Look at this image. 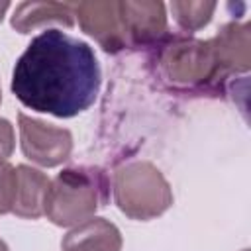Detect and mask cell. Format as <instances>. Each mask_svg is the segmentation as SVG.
Returning a JSON list of instances; mask_svg holds the SVG:
<instances>
[{
	"label": "cell",
	"instance_id": "e0dca14e",
	"mask_svg": "<svg viewBox=\"0 0 251 251\" xmlns=\"http://www.w3.org/2000/svg\"><path fill=\"white\" fill-rule=\"evenodd\" d=\"M0 102H2V88H0Z\"/></svg>",
	"mask_w": 251,
	"mask_h": 251
},
{
	"label": "cell",
	"instance_id": "ba28073f",
	"mask_svg": "<svg viewBox=\"0 0 251 251\" xmlns=\"http://www.w3.org/2000/svg\"><path fill=\"white\" fill-rule=\"evenodd\" d=\"M218 71L227 73H245L249 69V25L247 24H227L220 33L210 39Z\"/></svg>",
	"mask_w": 251,
	"mask_h": 251
},
{
	"label": "cell",
	"instance_id": "8992f818",
	"mask_svg": "<svg viewBox=\"0 0 251 251\" xmlns=\"http://www.w3.org/2000/svg\"><path fill=\"white\" fill-rule=\"evenodd\" d=\"M82 31L94 37L106 51L116 53L129 45L120 2H78L73 4Z\"/></svg>",
	"mask_w": 251,
	"mask_h": 251
},
{
	"label": "cell",
	"instance_id": "6da1fadb",
	"mask_svg": "<svg viewBox=\"0 0 251 251\" xmlns=\"http://www.w3.org/2000/svg\"><path fill=\"white\" fill-rule=\"evenodd\" d=\"M100 90V65L92 47L61 29H45L16 61L12 92L43 114L73 118L90 108Z\"/></svg>",
	"mask_w": 251,
	"mask_h": 251
},
{
	"label": "cell",
	"instance_id": "52a82bcc",
	"mask_svg": "<svg viewBox=\"0 0 251 251\" xmlns=\"http://www.w3.org/2000/svg\"><path fill=\"white\" fill-rule=\"evenodd\" d=\"M124 27L129 45H143L159 39L167 31L165 4L161 2H120Z\"/></svg>",
	"mask_w": 251,
	"mask_h": 251
},
{
	"label": "cell",
	"instance_id": "30bf717a",
	"mask_svg": "<svg viewBox=\"0 0 251 251\" xmlns=\"http://www.w3.org/2000/svg\"><path fill=\"white\" fill-rule=\"evenodd\" d=\"M47 24H59L65 27H73V24H75L73 4L22 2V4H18V8L12 16V25L20 33H29L37 27H45Z\"/></svg>",
	"mask_w": 251,
	"mask_h": 251
},
{
	"label": "cell",
	"instance_id": "277c9868",
	"mask_svg": "<svg viewBox=\"0 0 251 251\" xmlns=\"http://www.w3.org/2000/svg\"><path fill=\"white\" fill-rule=\"evenodd\" d=\"M161 67L167 78L182 86L204 84L220 73L212 43L200 39H176L169 43L163 49Z\"/></svg>",
	"mask_w": 251,
	"mask_h": 251
},
{
	"label": "cell",
	"instance_id": "7a4b0ae2",
	"mask_svg": "<svg viewBox=\"0 0 251 251\" xmlns=\"http://www.w3.org/2000/svg\"><path fill=\"white\" fill-rule=\"evenodd\" d=\"M106 176L98 169H65L53 180L43 202V214L55 226L75 227L90 218L106 200Z\"/></svg>",
	"mask_w": 251,
	"mask_h": 251
},
{
	"label": "cell",
	"instance_id": "2e32d148",
	"mask_svg": "<svg viewBox=\"0 0 251 251\" xmlns=\"http://www.w3.org/2000/svg\"><path fill=\"white\" fill-rule=\"evenodd\" d=\"M0 251H8V245H6L2 239H0Z\"/></svg>",
	"mask_w": 251,
	"mask_h": 251
},
{
	"label": "cell",
	"instance_id": "9a60e30c",
	"mask_svg": "<svg viewBox=\"0 0 251 251\" xmlns=\"http://www.w3.org/2000/svg\"><path fill=\"white\" fill-rule=\"evenodd\" d=\"M10 8V4L8 2H0V22H2V18H4V14H6V10Z\"/></svg>",
	"mask_w": 251,
	"mask_h": 251
},
{
	"label": "cell",
	"instance_id": "8fae6325",
	"mask_svg": "<svg viewBox=\"0 0 251 251\" xmlns=\"http://www.w3.org/2000/svg\"><path fill=\"white\" fill-rule=\"evenodd\" d=\"M16 173H18V190L12 212L20 218H29V220L43 216V202L49 188V178L41 171L27 165H18Z\"/></svg>",
	"mask_w": 251,
	"mask_h": 251
},
{
	"label": "cell",
	"instance_id": "9c48e42d",
	"mask_svg": "<svg viewBox=\"0 0 251 251\" xmlns=\"http://www.w3.org/2000/svg\"><path fill=\"white\" fill-rule=\"evenodd\" d=\"M120 249H122V233L112 222L104 218H90L75 226L61 243V251H120Z\"/></svg>",
	"mask_w": 251,
	"mask_h": 251
},
{
	"label": "cell",
	"instance_id": "ac0fdd59",
	"mask_svg": "<svg viewBox=\"0 0 251 251\" xmlns=\"http://www.w3.org/2000/svg\"><path fill=\"white\" fill-rule=\"evenodd\" d=\"M243 251H247V249H243Z\"/></svg>",
	"mask_w": 251,
	"mask_h": 251
},
{
	"label": "cell",
	"instance_id": "5b68a950",
	"mask_svg": "<svg viewBox=\"0 0 251 251\" xmlns=\"http://www.w3.org/2000/svg\"><path fill=\"white\" fill-rule=\"evenodd\" d=\"M18 126L20 145L29 161L41 167H57L69 159L73 151V135L69 129L45 124L25 114L18 116Z\"/></svg>",
	"mask_w": 251,
	"mask_h": 251
},
{
	"label": "cell",
	"instance_id": "7c38bea8",
	"mask_svg": "<svg viewBox=\"0 0 251 251\" xmlns=\"http://www.w3.org/2000/svg\"><path fill=\"white\" fill-rule=\"evenodd\" d=\"M171 10L175 14L176 24L182 29L196 31L210 22L216 10V4L214 2H173Z\"/></svg>",
	"mask_w": 251,
	"mask_h": 251
},
{
	"label": "cell",
	"instance_id": "3957f363",
	"mask_svg": "<svg viewBox=\"0 0 251 251\" xmlns=\"http://www.w3.org/2000/svg\"><path fill=\"white\" fill-rule=\"evenodd\" d=\"M114 198L127 218L153 220L171 208L173 190L155 165L133 161L116 169Z\"/></svg>",
	"mask_w": 251,
	"mask_h": 251
},
{
	"label": "cell",
	"instance_id": "5bb4252c",
	"mask_svg": "<svg viewBox=\"0 0 251 251\" xmlns=\"http://www.w3.org/2000/svg\"><path fill=\"white\" fill-rule=\"evenodd\" d=\"M14 151V127L8 120L0 118V161L8 159Z\"/></svg>",
	"mask_w": 251,
	"mask_h": 251
},
{
	"label": "cell",
	"instance_id": "4fadbf2b",
	"mask_svg": "<svg viewBox=\"0 0 251 251\" xmlns=\"http://www.w3.org/2000/svg\"><path fill=\"white\" fill-rule=\"evenodd\" d=\"M18 190V173L6 161H0V214H8L14 208Z\"/></svg>",
	"mask_w": 251,
	"mask_h": 251
}]
</instances>
